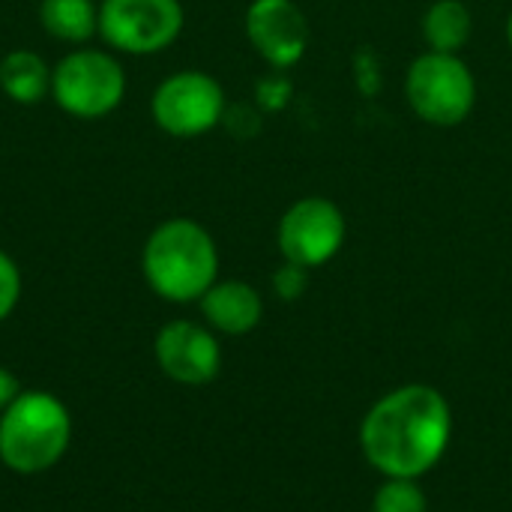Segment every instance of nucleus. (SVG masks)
<instances>
[{
    "mask_svg": "<svg viewBox=\"0 0 512 512\" xmlns=\"http://www.w3.org/2000/svg\"><path fill=\"white\" fill-rule=\"evenodd\" d=\"M450 438L453 411L432 384H405L384 393L360 423L363 459L381 477H426L444 459Z\"/></svg>",
    "mask_w": 512,
    "mask_h": 512,
    "instance_id": "1",
    "label": "nucleus"
},
{
    "mask_svg": "<svg viewBox=\"0 0 512 512\" xmlns=\"http://www.w3.org/2000/svg\"><path fill=\"white\" fill-rule=\"evenodd\" d=\"M141 273L150 291L168 303H195L219 279L213 234L186 216L156 225L141 249Z\"/></svg>",
    "mask_w": 512,
    "mask_h": 512,
    "instance_id": "2",
    "label": "nucleus"
},
{
    "mask_svg": "<svg viewBox=\"0 0 512 512\" xmlns=\"http://www.w3.org/2000/svg\"><path fill=\"white\" fill-rule=\"evenodd\" d=\"M69 408L45 390H21L0 414V462L21 477L51 471L69 450Z\"/></svg>",
    "mask_w": 512,
    "mask_h": 512,
    "instance_id": "3",
    "label": "nucleus"
},
{
    "mask_svg": "<svg viewBox=\"0 0 512 512\" xmlns=\"http://www.w3.org/2000/svg\"><path fill=\"white\" fill-rule=\"evenodd\" d=\"M405 99L423 123L453 129L477 105V78L459 54L423 51L405 72Z\"/></svg>",
    "mask_w": 512,
    "mask_h": 512,
    "instance_id": "4",
    "label": "nucleus"
},
{
    "mask_svg": "<svg viewBox=\"0 0 512 512\" xmlns=\"http://www.w3.org/2000/svg\"><path fill=\"white\" fill-rule=\"evenodd\" d=\"M51 96L66 114L99 120L123 102L126 72L114 54L99 48H78L51 69Z\"/></svg>",
    "mask_w": 512,
    "mask_h": 512,
    "instance_id": "5",
    "label": "nucleus"
},
{
    "mask_svg": "<svg viewBox=\"0 0 512 512\" xmlns=\"http://www.w3.org/2000/svg\"><path fill=\"white\" fill-rule=\"evenodd\" d=\"M348 237V222L345 213L336 201L324 195H306L294 201L276 228V243L282 252V261L318 270L330 264Z\"/></svg>",
    "mask_w": 512,
    "mask_h": 512,
    "instance_id": "6",
    "label": "nucleus"
},
{
    "mask_svg": "<svg viewBox=\"0 0 512 512\" xmlns=\"http://www.w3.org/2000/svg\"><path fill=\"white\" fill-rule=\"evenodd\" d=\"M180 0H102L99 36L123 54H159L183 33Z\"/></svg>",
    "mask_w": 512,
    "mask_h": 512,
    "instance_id": "7",
    "label": "nucleus"
},
{
    "mask_svg": "<svg viewBox=\"0 0 512 512\" xmlns=\"http://www.w3.org/2000/svg\"><path fill=\"white\" fill-rule=\"evenodd\" d=\"M150 114L162 132L174 138H198L219 126L225 114V90L213 75L201 69H183L168 75L153 90Z\"/></svg>",
    "mask_w": 512,
    "mask_h": 512,
    "instance_id": "8",
    "label": "nucleus"
},
{
    "mask_svg": "<svg viewBox=\"0 0 512 512\" xmlns=\"http://www.w3.org/2000/svg\"><path fill=\"white\" fill-rule=\"evenodd\" d=\"M153 357L165 378L201 387L210 384L222 369V345L207 324L186 318L168 321L153 339Z\"/></svg>",
    "mask_w": 512,
    "mask_h": 512,
    "instance_id": "9",
    "label": "nucleus"
},
{
    "mask_svg": "<svg viewBox=\"0 0 512 512\" xmlns=\"http://www.w3.org/2000/svg\"><path fill=\"white\" fill-rule=\"evenodd\" d=\"M246 39L264 63L288 69L309 48V21L294 0H252L246 9Z\"/></svg>",
    "mask_w": 512,
    "mask_h": 512,
    "instance_id": "10",
    "label": "nucleus"
},
{
    "mask_svg": "<svg viewBox=\"0 0 512 512\" xmlns=\"http://www.w3.org/2000/svg\"><path fill=\"white\" fill-rule=\"evenodd\" d=\"M198 303L207 327L222 336H246L264 318L258 288L243 279H216Z\"/></svg>",
    "mask_w": 512,
    "mask_h": 512,
    "instance_id": "11",
    "label": "nucleus"
},
{
    "mask_svg": "<svg viewBox=\"0 0 512 512\" xmlns=\"http://www.w3.org/2000/svg\"><path fill=\"white\" fill-rule=\"evenodd\" d=\"M0 90L18 105H36L51 93V66L30 48H15L0 60Z\"/></svg>",
    "mask_w": 512,
    "mask_h": 512,
    "instance_id": "12",
    "label": "nucleus"
},
{
    "mask_svg": "<svg viewBox=\"0 0 512 512\" xmlns=\"http://www.w3.org/2000/svg\"><path fill=\"white\" fill-rule=\"evenodd\" d=\"M474 33V15L462 0H432L423 12V39L429 51L459 54Z\"/></svg>",
    "mask_w": 512,
    "mask_h": 512,
    "instance_id": "13",
    "label": "nucleus"
},
{
    "mask_svg": "<svg viewBox=\"0 0 512 512\" xmlns=\"http://www.w3.org/2000/svg\"><path fill=\"white\" fill-rule=\"evenodd\" d=\"M39 24L60 42H87L99 33V6L93 0H39Z\"/></svg>",
    "mask_w": 512,
    "mask_h": 512,
    "instance_id": "14",
    "label": "nucleus"
},
{
    "mask_svg": "<svg viewBox=\"0 0 512 512\" xmlns=\"http://www.w3.org/2000/svg\"><path fill=\"white\" fill-rule=\"evenodd\" d=\"M372 512H429V498L420 480L384 477V483L375 489Z\"/></svg>",
    "mask_w": 512,
    "mask_h": 512,
    "instance_id": "15",
    "label": "nucleus"
},
{
    "mask_svg": "<svg viewBox=\"0 0 512 512\" xmlns=\"http://www.w3.org/2000/svg\"><path fill=\"white\" fill-rule=\"evenodd\" d=\"M21 300V270L18 264L0 249V321H6Z\"/></svg>",
    "mask_w": 512,
    "mask_h": 512,
    "instance_id": "16",
    "label": "nucleus"
},
{
    "mask_svg": "<svg viewBox=\"0 0 512 512\" xmlns=\"http://www.w3.org/2000/svg\"><path fill=\"white\" fill-rule=\"evenodd\" d=\"M309 273L312 270H306V267H297V264L282 261V267L273 273V291H276V297L285 300V303L300 300L306 294V288H309Z\"/></svg>",
    "mask_w": 512,
    "mask_h": 512,
    "instance_id": "17",
    "label": "nucleus"
},
{
    "mask_svg": "<svg viewBox=\"0 0 512 512\" xmlns=\"http://www.w3.org/2000/svg\"><path fill=\"white\" fill-rule=\"evenodd\" d=\"M21 393V387H18V378L6 369V366H0V414L12 405V399Z\"/></svg>",
    "mask_w": 512,
    "mask_h": 512,
    "instance_id": "18",
    "label": "nucleus"
},
{
    "mask_svg": "<svg viewBox=\"0 0 512 512\" xmlns=\"http://www.w3.org/2000/svg\"><path fill=\"white\" fill-rule=\"evenodd\" d=\"M507 45H510V51H512V12H510V18H507Z\"/></svg>",
    "mask_w": 512,
    "mask_h": 512,
    "instance_id": "19",
    "label": "nucleus"
}]
</instances>
